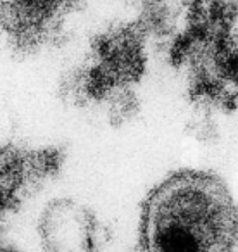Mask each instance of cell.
I'll return each instance as SVG.
<instances>
[{
    "mask_svg": "<svg viewBox=\"0 0 238 252\" xmlns=\"http://www.w3.org/2000/svg\"><path fill=\"white\" fill-rule=\"evenodd\" d=\"M97 220L74 200H54L40 220V233L49 252H97Z\"/></svg>",
    "mask_w": 238,
    "mask_h": 252,
    "instance_id": "obj_2",
    "label": "cell"
},
{
    "mask_svg": "<svg viewBox=\"0 0 238 252\" xmlns=\"http://www.w3.org/2000/svg\"><path fill=\"white\" fill-rule=\"evenodd\" d=\"M140 252H233L238 207L217 175L179 169L147 193L138 228Z\"/></svg>",
    "mask_w": 238,
    "mask_h": 252,
    "instance_id": "obj_1",
    "label": "cell"
}]
</instances>
